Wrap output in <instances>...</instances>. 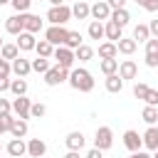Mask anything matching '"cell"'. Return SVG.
I'll return each mask as SVG.
<instances>
[{
	"mask_svg": "<svg viewBox=\"0 0 158 158\" xmlns=\"http://www.w3.org/2000/svg\"><path fill=\"white\" fill-rule=\"evenodd\" d=\"M148 32H151V37H156V40H158V17L148 22Z\"/></svg>",
	"mask_w": 158,
	"mask_h": 158,
	"instance_id": "cell-44",
	"label": "cell"
},
{
	"mask_svg": "<svg viewBox=\"0 0 158 158\" xmlns=\"http://www.w3.org/2000/svg\"><path fill=\"white\" fill-rule=\"evenodd\" d=\"M89 2H84V0H77L74 5H72V17H77V20H86L89 17Z\"/></svg>",
	"mask_w": 158,
	"mask_h": 158,
	"instance_id": "cell-25",
	"label": "cell"
},
{
	"mask_svg": "<svg viewBox=\"0 0 158 158\" xmlns=\"http://www.w3.org/2000/svg\"><path fill=\"white\" fill-rule=\"evenodd\" d=\"M148 89H151V86H148V84H143V81H136V84H133V96H136V99H141V101H143V96H146V94H148Z\"/></svg>",
	"mask_w": 158,
	"mask_h": 158,
	"instance_id": "cell-38",
	"label": "cell"
},
{
	"mask_svg": "<svg viewBox=\"0 0 158 158\" xmlns=\"http://www.w3.org/2000/svg\"><path fill=\"white\" fill-rule=\"evenodd\" d=\"M47 114V106L42 104V101H37V104H32V109H30V118H42Z\"/></svg>",
	"mask_w": 158,
	"mask_h": 158,
	"instance_id": "cell-36",
	"label": "cell"
},
{
	"mask_svg": "<svg viewBox=\"0 0 158 158\" xmlns=\"http://www.w3.org/2000/svg\"><path fill=\"white\" fill-rule=\"evenodd\" d=\"M30 109H32V101L27 99V96H15L12 99V114L17 116V118H30Z\"/></svg>",
	"mask_w": 158,
	"mask_h": 158,
	"instance_id": "cell-8",
	"label": "cell"
},
{
	"mask_svg": "<svg viewBox=\"0 0 158 158\" xmlns=\"http://www.w3.org/2000/svg\"><path fill=\"white\" fill-rule=\"evenodd\" d=\"M15 44H17V49H20V52H32V49H35V44H37V40H35V35H30V32H20Z\"/></svg>",
	"mask_w": 158,
	"mask_h": 158,
	"instance_id": "cell-17",
	"label": "cell"
},
{
	"mask_svg": "<svg viewBox=\"0 0 158 158\" xmlns=\"http://www.w3.org/2000/svg\"><path fill=\"white\" fill-rule=\"evenodd\" d=\"M22 30L30 32V35H37L42 30V20L40 15H32V12H22Z\"/></svg>",
	"mask_w": 158,
	"mask_h": 158,
	"instance_id": "cell-9",
	"label": "cell"
},
{
	"mask_svg": "<svg viewBox=\"0 0 158 158\" xmlns=\"http://www.w3.org/2000/svg\"><path fill=\"white\" fill-rule=\"evenodd\" d=\"M52 59H57V67H62V69H74V49H69V47H54V54H52Z\"/></svg>",
	"mask_w": 158,
	"mask_h": 158,
	"instance_id": "cell-4",
	"label": "cell"
},
{
	"mask_svg": "<svg viewBox=\"0 0 158 158\" xmlns=\"http://www.w3.org/2000/svg\"><path fill=\"white\" fill-rule=\"evenodd\" d=\"M84 158H104V151H99V148H91Z\"/></svg>",
	"mask_w": 158,
	"mask_h": 158,
	"instance_id": "cell-48",
	"label": "cell"
},
{
	"mask_svg": "<svg viewBox=\"0 0 158 158\" xmlns=\"http://www.w3.org/2000/svg\"><path fill=\"white\" fill-rule=\"evenodd\" d=\"M116 54H118V49H116L114 42H101L99 44V59H116Z\"/></svg>",
	"mask_w": 158,
	"mask_h": 158,
	"instance_id": "cell-26",
	"label": "cell"
},
{
	"mask_svg": "<svg viewBox=\"0 0 158 158\" xmlns=\"http://www.w3.org/2000/svg\"><path fill=\"white\" fill-rule=\"evenodd\" d=\"M47 153V143L42 138H30L27 141V156L30 158H42Z\"/></svg>",
	"mask_w": 158,
	"mask_h": 158,
	"instance_id": "cell-15",
	"label": "cell"
},
{
	"mask_svg": "<svg viewBox=\"0 0 158 158\" xmlns=\"http://www.w3.org/2000/svg\"><path fill=\"white\" fill-rule=\"evenodd\" d=\"M151 158H158V148H156V151H153V156H151Z\"/></svg>",
	"mask_w": 158,
	"mask_h": 158,
	"instance_id": "cell-52",
	"label": "cell"
},
{
	"mask_svg": "<svg viewBox=\"0 0 158 158\" xmlns=\"http://www.w3.org/2000/svg\"><path fill=\"white\" fill-rule=\"evenodd\" d=\"M104 86H106V91H111V94H118V91L123 89V79H121L118 74H109V77L104 79Z\"/></svg>",
	"mask_w": 158,
	"mask_h": 158,
	"instance_id": "cell-24",
	"label": "cell"
},
{
	"mask_svg": "<svg viewBox=\"0 0 158 158\" xmlns=\"http://www.w3.org/2000/svg\"><path fill=\"white\" fill-rule=\"evenodd\" d=\"M35 52H37V57L52 59V54H54V47H52L47 40H37V44H35Z\"/></svg>",
	"mask_w": 158,
	"mask_h": 158,
	"instance_id": "cell-27",
	"label": "cell"
},
{
	"mask_svg": "<svg viewBox=\"0 0 158 158\" xmlns=\"http://www.w3.org/2000/svg\"><path fill=\"white\" fill-rule=\"evenodd\" d=\"M104 37H106L109 42H114V44H116V42L123 37V30H121L118 25H114L111 20H106V25H104Z\"/></svg>",
	"mask_w": 158,
	"mask_h": 158,
	"instance_id": "cell-19",
	"label": "cell"
},
{
	"mask_svg": "<svg viewBox=\"0 0 158 158\" xmlns=\"http://www.w3.org/2000/svg\"><path fill=\"white\" fill-rule=\"evenodd\" d=\"M133 40H136V42H148V40H151L148 25H136V27H133Z\"/></svg>",
	"mask_w": 158,
	"mask_h": 158,
	"instance_id": "cell-33",
	"label": "cell"
},
{
	"mask_svg": "<svg viewBox=\"0 0 158 158\" xmlns=\"http://www.w3.org/2000/svg\"><path fill=\"white\" fill-rule=\"evenodd\" d=\"M141 118H143L148 126H156V123H158V109H156V106H146V109L141 111Z\"/></svg>",
	"mask_w": 158,
	"mask_h": 158,
	"instance_id": "cell-32",
	"label": "cell"
},
{
	"mask_svg": "<svg viewBox=\"0 0 158 158\" xmlns=\"http://www.w3.org/2000/svg\"><path fill=\"white\" fill-rule=\"evenodd\" d=\"M69 86L74 89V91H81V94H89L91 89H94V77H91V72L89 69H84V67H77V69H69Z\"/></svg>",
	"mask_w": 158,
	"mask_h": 158,
	"instance_id": "cell-1",
	"label": "cell"
},
{
	"mask_svg": "<svg viewBox=\"0 0 158 158\" xmlns=\"http://www.w3.org/2000/svg\"><path fill=\"white\" fill-rule=\"evenodd\" d=\"M114 25H118L121 30L128 25V20H131V15H128V10L126 7H121V10H111V17H109Z\"/></svg>",
	"mask_w": 158,
	"mask_h": 158,
	"instance_id": "cell-23",
	"label": "cell"
},
{
	"mask_svg": "<svg viewBox=\"0 0 158 158\" xmlns=\"http://www.w3.org/2000/svg\"><path fill=\"white\" fill-rule=\"evenodd\" d=\"M7 2H10V0H0V7H2V5H7Z\"/></svg>",
	"mask_w": 158,
	"mask_h": 158,
	"instance_id": "cell-53",
	"label": "cell"
},
{
	"mask_svg": "<svg viewBox=\"0 0 158 158\" xmlns=\"http://www.w3.org/2000/svg\"><path fill=\"white\" fill-rule=\"evenodd\" d=\"M5 151H7L12 158H22V156H27V143H25V138H12V141L5 146Z\"/></svg>",
	"mask_w": 158,
	"mask_h": 158,
	"instance_id": "cell-14",
	"label": "cell"
},
{
	"mask_svg": "<svg viewBox=\"0 0 158 158\" xmlns=\"http://www.w3.org/2000/svg\"><path fill=\"white\" fill-rule=\"evenodd\" d=\"M67 79H69V72L62 69V67H57V64L44 72V84H47V86H59V84L67 81Z\"/></svg>",
	"mask_w": 158,
	"mask_h": 158,
	"instance_id": "cell-6",
	"label": "cell"
},
{
	"mask_svg": "<svg viewBox=\"0 0 158 158\" xmlns=\"http://www.w3.org/2000/svg\"><path fill=\"white\" fill-rule=\"evenodd\" d=\"M89 17L99 20V22H106V20L111 17V7H109V2H106V0H96V2L89 7Z\"/></svg>",
	"mask_w": 158,
	"mask_h": 158,
	"instance_id": "cell-7",
	"label": "cell"
},
{
	"mask_svg": "<svg viewBox=\"0 0 158 158\" xmlns=\"http://www.w3.org/2000/svg\"><path fill=\"white\" fill-rule=\"evenodd\" d=\"M91 57H94V49H91L89 44H79V47L74 49V59H77V62H89Z\"/></svg>",
	"mask_w": 158,
	"mask_h": 158,
	"instance_id": "cell-29",
	"label": "cell"
},
{
	"mask_svg": "<svg viewBox=\"0 0 158 158\" xmlns=\"http://www.w3.org/2000/svg\"><path fill=\"white\" fill-rule=\"evenodd\" d=\"M10 91H12L15 96H25V94H27V81L20 79V77H17V79H10Z\"/></svg>",
	"mask_w": 158,
	"mask_h": 158,
	"instance_id": "cell-31",
	"label": "cell"
},
{
	"mask_svg": "<svg viewBox=\"0 0 158 158\" xmlns=\"http://www.w3.org/2000/svg\"><path fill=\"white\" fill-rule=\"evenodd\" d=\"M116 74H118L123 81H126V79H136V77H138V67H136L133 59H123V62L118 64V72H116Z\"/></svg>",
	"mask_w": 158,
	"mask_h": 158,
	"instance_id": "cell-12",
	"label": "cell"
},
{
	"mask_svg": "<svg viewBox=\"0 0 158 158\" xmlns=\"http://www.w3.org/2000/svg\"><path fill=\"white\" fill-rule=\"evenodd\" d=\"M32 2H35V0H32Z\"/></svg>",
	"mask_w": 158,
	"mask_h": 158,
	"instance_id": "cell-57",
	"label": "cell"
},
{
	"mask_svg": "<svg viewBox=\"0 0 158 158\" xmlns=\"http://www.w3.org/2000/svg\"><path fill=\"white\" fill-rule=\"evenodd\" d=\"M0 151H2V143H0Z\"/></svg>",
	"mask_w": 158,
	"mask_h": 158,
	"instance_id": "cell-55",
	"label": "cell"
},
{
	"mask_svg": "<svg viewBox=\"0 0 158 158\" xmlns=\"http://www.w3.org/2000/svg\"><path fill=\"white\" fill-rule=\"evenodd\" d=\"M67 35H69V30H67L64 25H49V27L44 30V40H47L52 47H62V44L67 42Z\"/></svg>",
	"mask_w": 158,
	"mask_h": 158,
	"instance_id": "cell-2",
	"label": "cell"
},
{
	"mask_svg": "<svg viewBox=\"0 0 158 158\" xmlns=\"http://www.w3.org/2000/svg\"><path fill=\"white\" fill-rule=\"evenodd\" d=\"M136 2L148 12H158V0H136Z\"/></svg>",
	"mask_w": 158,
	"mask_h": 158,
	"instance_id": "cell-41",
	"label": "cell"
},
{
	"mask_svg": "<svg viewBox=\"0 0 158 158\" xmlns=\"http://www.w3.org/2000/svg\"><path fill=\"white\" fill-rule=\"evenodd\" d=\"M47 20H49V25H67V22L72 20V7H69V5L49 7V10H47Z\"/></svg>",
	"mask_w": 158,
	"mask_h": 158,
	"instance_id": "cell-3",
	"label": "cell"
},
{
	"mask_svg": "<svg viewBox=\"0 0 158 158\" xmlns=\"http://www.w3.org/2000/svg\"><path fill=\"white\" fill-rule=\"evenodd\" d=\"M2 91H10V77H2L0 74V94Z\"/></svg>",
	"mask_w": 158,
	"mask_h": 158,
	"instance_id": "cell-46",
	"label": "cell"
},
{
	"mask_svg": "<svg viewBox=\"0 0 158 158\" xmlns=\"http://www.w3.org/2000/svg\"><path fill=\"white\" fill-rule=\"evenodd\" d=\"M49 5H52V7H57V5H64V0H49Z\"/></svg>",
	"mask_w": 158,
	"mask_h": 158,
	"instance_id": "cell-51",
	"label": "cell"
},
{
	"mask_svg": "<svg viewBox=\"0 0 158 158\" xmlns=\"http://www.w3.org/2000/svg\"><path fill=\"white\" fill-rule=\"evenodd\" d=\"M123 146H126L131 153H133V151H141V148H143V141H141L138 131H133V128L123 131Z\"/></svg>",
	"mask_w": 158,
	"mask_h": 158,
	"instance_id": "cell-13",
	"label": "cell"
},
{
	"mask_svg": "<svg viewBox=\"0 0 158 158\" xmlns=\"http://www.w3.org/2000/svg\"><path fill=\"white\" fill-rule=\"evenodd\" d=\"M10 5L15 7V12H17V15H22V12H27V10H30L32 0H10Z\"/></svg>",
	"mask_w": 158,
	"mask_h": 158,
	"instance_id": "cell-37",
	"label": "cell"
},
{
	"mask_svg": "<svg viewBox=\"0 0 158 158\" xmlns=\"http://www.w3.org/2000/svg\"><path fill=\"white\" fill-rule=\"evenodd\" d=\"M79 44H84V42H81V35H79V32H72V30H69V35H67V42H64V47H69V49H77Z\"/></svg>",
	"mask_w": 158,
	"mask_h": 158,
	"instance_id": "cell-35",
	"label": "cell"
},
{
	"mask_svg": "<svg viewBox=\"0 0 158 158\" xmlns=\"http://www.w3.org/2000/svg\"><path fill=\"white\" fill-rule=\"evenodd\" d=\"M128 158H151V153H148V151H143V148H141V151H133V153H131V156H128Z\"/></svg>",
	"mask_w": 158,
	"mask_h": 158,
	"instance_id": "cell-49",
	"label": "cell"
},
{
	"mask_svg": "<svg viewBox=\"0 0 158 158\" xmlns=\"http://www.w3.org/2000/svg\"><path fill=\"white\" fill-rule=\"evenodd\" d=\"M0 57H2L5 62H12V59H17V57H20V49H17V44H15V42H2V47H0Z\"/></svg>",
	"mask_w": 158,
	"mask_h": 158,
	"instance_id": "cell-22",
	"label": "cell"
},
{
	"mask_svg": "<svg viewBox=\"0 0 158 158\" xmlns=\"http://www.w3.org/2000/svg\"><path fill=\"white\" fill-rule=\"evenodd\" d=\"M27 128H30V126H27V121L15 116V118H12V123H10V131H7V133H10L12 138H25V136H27Z\"/></svg>",
	"mask_w": 158,
	"mask_h": 158,
	"instance_id": "cell-18",
	"label": "cell"
},
{
	"mask_svg": "<svg viewBox=\"0 0 158 158\" xmlns=\"http://www.w3.org/2000/svg\"><path fill=\"white\" fill-rule=\"evenodd\" d=\"M5 30L10 32V35H20V32H25L22 30V15H10L7 20H5Z\"/></svg>",
	"mask_w": 158,
	"mask_h": 158,
	"instance_id": "cell-21",
	"label": "cell"
},
{
	"mask_svg": "<svg viewBox=\"0 0 158 158\" xmlns=\"http://www.w3.org/2000/svg\"><path fill=\"white\" fill-rule=\"evenodd\" d=\"M146 54H158V40L156 37H151L146 42Z\"/></svg>",
	"mask_w": 158,
	"mask_h": 158,
	"instance_id": "cell-43",
	"label": "cell"
},
{
	"mask_svg": "<svg viewBox=\"0 0 158 158\" xmlns=\"http://www.w3.org/2000/svg\"><path fill=\"white\" fill-rule=\"evenodd\" d=\"M106 2H109L111 10H121V7H126V0H106Z\"/></svg>",
	"mask_w": 158,
	"mask_h": 158,
	"instance_id": "cell-47",
	"label": "cell"
},
{
	"mask_svg": "<svg viewBox=\"0 0 158 158\" xmlns=\"http://www.w3.org/2000/svg\"><path fill=\"white\" fill-rule=\"evenodd\" d=\"M99 69L104 72V77L116 74V72H118V59H101V62H99Z\"/></svg>",
	"mask_w": 158,
	"mask_h": 158,
	"instance_id": "cell-30",
	"label": "cell"
},
{
	"mask_svg": "<svg viewBox=\"0 0 158 158\" xmlns=\"http://www.w3.org/2000/svg\"><path fill=\"white\" fill-rule=\"evenodd\" d=\"M84 143H86V138H84V133H81V131H69V133H67V138H64L67 151H81V148H84Z\"/></svg>",
	"mask_w": 158,
	"mask_h": 158,
	"instance_id": "cell-10",
	"label": "cell"
},
{
	"mask_svg": "<svg viewBox=\"0 0 158 158\" xmlns=\"http://www.w3.org/2000/svg\"><path fill=\"white\" fill-rule=\"evenodd\" d=\"M111 146H114V131H111L109 126H99L96 133H94V148H99V151H109Z\"/></svg>",
	"mask_w": 158,
	"mask_h": 158,
	"instance_id": "cell-5",
	"label": "cell"
},
{
	"mask_svg": "<svg viewBox=\"0 0 158 158\" xmlns=\"http://www.w3.org/2000/svg\"><path fill=\"white\" fill-rule=\"evenodd\" d=\"M12 118H15L12 114H10V116H2V118H0V136L10 131V123H12Z\"/></svg>",
	"mask_w": 158,
	"mask_h": 158,
	"instance_id": "cell-42",
	"label": "cell"
},
{
	"mask_svg": "<svg viewBox=\"0 0 158 158\" xmlns=\"http://www.w3.org/2000/svg\"><path fill=\"white\" fill-rule=\"evenodd\" d=\"M86 35H89L91 40H101V37H104V22L91 20V22H89V27H86Z\"/></svg>",
	"mask_w": 158,
	"mask_h": 158,
	"instance_id": "cell-28",
	"label": "cell"
},
{
	"mask_svg": "<svg viewBox=\"0 0 158 158\" xmlns=\"http://www.w3.org/2000/svg\"><path fill=\"white\" fill-rule=\"evenodd\" d=\"M10 64H12V74H15V77H20V79H25V77L32 72V62H30V59H25V57L12 59Z\"/></svg>",
	"mask_w": 158,
	"mask_h": 158,
	"instance_id": "cell-11",
	"label": "cell"
},
{
	"mask_svg": "<svg viewBox=\"0 0 158 158\" xmlns=\"http://www.w3.org/2000/svg\"><path fill=\"white\" fill-rule=\"evenodd\" d=\"M136 47H138V42H136L133 37H121V40L116 42V49H118L121 54H126V57H131V54L136 52Z\"/></svg>",
	"mask_w": 158,
	"mask_h": 158,
	"instance_id": "cell-20",
	"label": "cell"
},
{
	"mask_svg": "<svg viewBox=\"0 0 158 158\" xmlns=\"http://www.w3.org/2000/svg\"><path fill=\"white\" fill-rule=\"evenodd\" d=\"M0 47H2V37H0Z\"/></svg>",
	"mask_w": 158,
	"mask_h": 158,
	"instance_id": "cell-54",
	"label": "cell"
},
{
	"mask_svg": "<svg viewBox=\"0 0 158 158\" xmlns=\"http://www.w3.org/2000/svg\"><path fill=\"white\" fill-rule=\"evenodd\" d=\"M143 101H146V106H156L158 109V89H148V94L143 96Z\"/></svg>",
	"mask_w": 158,
	"mask_h": 158,
	"instance_id": "cell-39",
	"label": "cell"
},
{
	"mask_svg": "<svg viewBox=\"0 0 158 158\" xmlns=\"http://www.w3.org/2000/svg\"><path fill=\"white\" fill-rule=\"evenodd\" d=\"M146 64H148L151 69H156V67H158V54H146Z\"/></svg>",
	"mask_w": 158,
	"mask_h": 158,
	"instance_id": "cell-45",
	"label": "cell"
},
{
	"mask_svg": "<svg viewBox=\"0 0 158 158\" xmlns=\"http://www.w3.org/2000/svg\"><path fill=\"white\" fill-rule=\"evenodd\" d=\"M0 62H2V57H0Z\"/></svg>",
	"mask_w": 158,
	"mask_h": 158,
	"instance_id": "cell-56",
	"label": "cell"
},
{
	"mask_svg": "<svg viewBox=\"0 0 158 158\" xmlns=\"http://www.w3.org/2000/svg\"><path fill=\"white\" fill-rule=\"evenodd\" d=\"M10 114H12V101L0 96V118H2V116H10Z\"/></svg>",
	"mask_w": 158,
	"mask_h": 158,
	"instance_id": "cell-40",
	"label": "cell"
},
{
	"mask_svg": "<svg viewBox=\"0 0 158 158\" xmlns=\"http://www.w3.org/2000/svg\"><path fill=\"white\" fill-rule=\"evenodd\" d=\"M64 158H81V156H79V151H67Z\"/></svg>",
	"mask_w": 158,
	"mask_h": 158,
	"instance_id": "cell-50",
	"label": "cell"
},
{
	"mask_svg": "<svg viewBox=\"0 0 158 158\" xmlns=\"http://www.w3.org/2000/svg\"><path fill=\"white\" fill-rule=\"evenodd\" d=\"M49 67H52V64H49V59H44V57H37V59H32V72H37V74H44Z\"/></svg>",
	"mask_w": 158,
	"mask_h": 158,
	"instance_id": "cell-34",
	"label": "cell"
},
{
	"mask_svg": "<svg viewBox=\"0 0 158 158\" xmlns=\"http://www.w3.org/2000/svg\"><path fill=\"white\" fill-rule=\"evenodd\" d=\"M141 141H143V148L146 151H156L158 148V126H148L146 133L141 136Z\"/></svg>",
	"mask_w": 158,
	"mask_h": 158,
	"instance_id": "cell-16",
	"label": "cell"
}]
</instances>
